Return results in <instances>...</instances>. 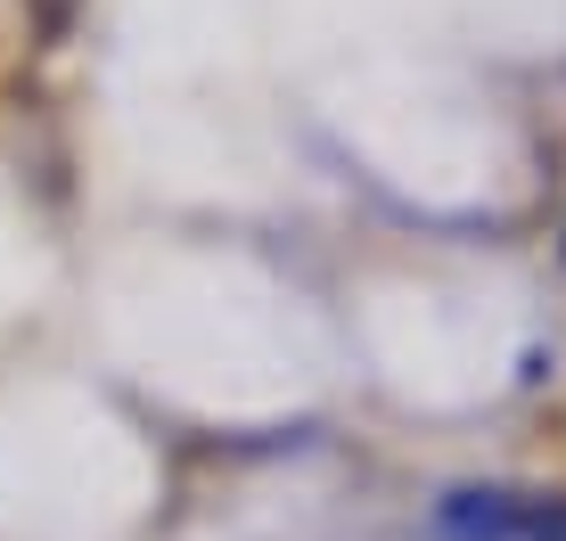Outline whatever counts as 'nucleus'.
<instances>
[{"label": "nucleus", "instance_id": "f257e3e1", "mask_svg": "<svg viewBox=\"0 0 566 541\" xmlns=\"http://www.w3.org/2000/svg\"><path fill=\"white\" fill-rule=\"evenodd\" d=\"M443 541H566V492H517V485H460L436 500Z\"/></svg>", "mask_w": 566, "mask_h": 541}]
</instances>
